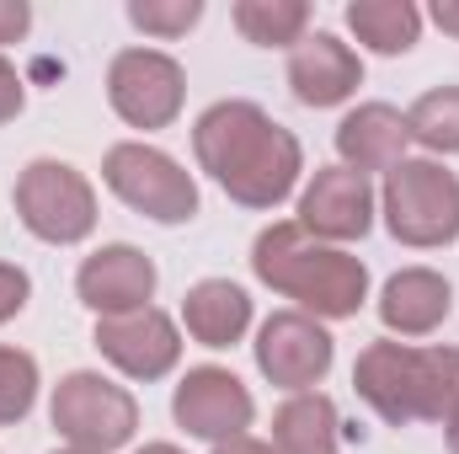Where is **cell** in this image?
Returning a JSON list of instances; mask_svg holds the SVG:
<instances>
[{
  "label": "cell",
  "mask_w": 459,
  "mask_h": 454,
  "mask_svg": "<svg viewBox=\"0 0 459 454\" xmlns=\"http://www.w3.org/2000/svg\"><path fill=\"white\" fill-rule=\"evenodd\" d=\"M193 155L246 209H278L299 188V171H305L299 139L273 113H262L256 102H240V97H225L198 113Z\"/></svg>",
  "instance_id": "obj_1"
},
{
  "label": "cell",
  "mask_w": 459,
  "mask_h": 454,
  "mask_svg": "<svg viewBox=\"0 0 459 454\" xmlns=\"http://www.w3.org/2000/svg\"><path fill=\"white\" fill-rule=\"evenodd\" d=\"M251 273L316 321H347L368 300V267L347 246L316 240L299 220H278L256 235Z\"/></svg>",
  "instance_id": "obj_2"
},
{
  "label": "cell",
  "mask_w": 459,
  "mask_h": 454,
  "mask_svg": "<svg viewBox=\"0 0 459 454\" xmlns=\"http://www.w3.org/2000/svg\"><path fill=\"white\" fill-rule=\"evenodd\" d=\"M352 390L390 423H449L459 406V347L368 342L352 363Z\"/></svg>",
  "instance_id": "obj_3"
},
{
  "label": "cell",
  "mask_w": 459,
  "mask_h": 454,
  "mask_svg": "<svg viewBox=\"0 0 459 454\" xmlns=\"http://www.w3.org/2000/svg\"><path fill=\"white\" fill-rule=\"evenodd\" d=\"M379 214L401 246H417V251L449 246L459 235V177L444 161H428V155L401 161L395 171H385Z\"/></svg>",
  "instance_id": "obj_4"
},
{
  "label": "cell",
  "mask_w": 459,
  "mask_h": 454,
  "mask_svg": "<svg viewBox=\"0 0 459 454\" xmlns=\"http://www.w3.org/2000/svg\"><path fill=\"white\" fill-rule=\"evenodd\" d=\"M11 198H16V220L48 246H81L97 230V193L86 171H75L70 161L54 155L27 161Z\"/></svg>",
  "instance_id": "obj_5"
},
{
  "label": "cell",
  "mask_w": 459,
  "mask_h": 454,
  "mask_svg": "<svg viewBox=\"0 0 459 454\" xmlns=\"http://www.w3.org/2000/svg\"><path fill=\"white\" fill-rule=\"evenodd\" d=\"M102 182L113 188L117 198L155 220V225H187L198 214V182L193 171H182L166 150L144 144V139H123L102 155Z\"/></svg>",
  "instance_id": "obj_6"
},
{
  "label": "cell",
  "mask_w": 459,
  "mask_h": 454,
  "mask_svg": "<svg viewBox=\"0 0 459 454\" xmlns=\"http://www.w3.org/2000/svg\"><path fill=\"white\" fill-rule=\"evenodd\" d=\"M48 417L59 428V439L70 450H91V454H113L134 439L139 428V401L108 380V374H91V369H75L54 385V401H48Z\"/></svg>",
  "instance_id": "obj_7"
},
{
  "label": "cell",
  "mask_w": 459,
  "mask_h": 454,
  "mask_svg": "<svg viewBox=\"0 0 459 454\" xmlns=\"http://www.w3.org/2000/svg\"><path fill=\"white\" fill-rule=\"evenodd\" d=\"M108 102L128 128H171L187 102V75L166 48H123L108 65Z\"/></svg>",
  "instance_id": "obj_8"
},
{
  "label": "cell",
  "mask_w": 459,
  "mask_h": 454,
  "mask_svg": "<svg viewBox=\"0 0 459 454\" xmlns=\"http://www.w3.org/2000/svg\"><path fill=\"white\" fill-rule=\"evenodd\" d=\"M256 369L262 380H273L278 390L299 396V390H316L326 374H332V358H337V342L332 332L305 316V310H273L256 332Z\"/></svg>",
  "instance_id": "obj_9"
},
{
  "label": "cell",
  "mask_w": 459,
  "mask_h": 454,
  "mask_svg": "<svg viewBox=\"0 0 459 454\" xmlns=\"http://www.w3.org/2000/svg\"><path fill=\"white\" fill-rule=\"evenodd\" d=\"M171 417L177 428H187L193 439H209V444H225V439H240L256 417V401L251 390L220 369V363H198L182 374L177 396H171Z\"/></svg>",
  "instance_id": "obj_10"
},
{
  "label": "cell",
  "mask_w": 459,
  "mask_h": 454,
  "mask_svg": "<svg viewBox=\"0 0 459 454\" xmlns=\"http://www.w3.org/2000/svg\"><path fill=\"white\" fill-rule=\"evenodd\" d=\"M91 342L102 347V358L123 369L128 380H166L182 358V332L166 310L144 305V310H128V316H97V332Z\"/></svg>",
  "instance_id": "obj_11"
},
{
  "label": "cell",
  "mask_w": 459,
  "mask_h": 454,
  "mask_svg": "<svg viewBox=\"0 0 459 454\" xmlns=\"http://www.w3.org/2000/svg\"><path fill=\"white\" fill-rule=\"evenodd\" d=\"M374 204L379 198H374L368 177H358L347 166H316V177L299 193V225L310 230L316 240L347 246V240H363L368 235Z\"/></svg>",
  "instance_id": "obj_12"
},
{
  "label": "cell",
  "mask_w": 459,
  "mask_h": 454,
  "mask_svg": "<svg viewBox=\"0 0 459 454\" xmlns=\"http://www.w3.org/2000/svg\"><path fill=\"white\" fill-rule=\"evenodd\" d=\"M75 294L86 310L97 316H128V310H144L155 300V262L139 251V246H102L81 262L75 273Z\"/></svg>",
  "instance_id": "obj_13"
},
{
  "label": "cell",
  "mask_w": 459,
  "mask_h": 454,
  "mask_svg": "<svg viewBox=\"0 0 459 454\" xmlns=\"http://www.w3.org/2000/svg\"><path fill=\"white\" fill-rule=\"evenodd\" d=\"M363 86V59L337 32H305L289 48V92L305 108H342Z\"/></svg>",
  "instance_id": "obj_14"
},
{
  "label": "cell",
  "mask_w": 459,
  "mask_h": 454,
  "mask_svg": "<svg viewBox=\"0 0 459 454\" xmlns=\"http://www.w3.org/2000/svg\"><path fill=\"white\" fill-rule=\"evenodd\" d=\"M449 310H455V289L433 267H401L379 289V321L395 337H428L449 321Z\"/></svg>",
  "instance_id": "obj_15"
},
{
  "label": "cell",
  "mask_w": 459,
  "mask_h": 454,
  "mask_svg": "<svg viewBox=\"0 0 459 454\" xmlns=\"http://www.w3.org/2000/svg\"><path fill=\"white\" fill-rule=\"evenodd\" d=\"M406 113H395L390 102H363L337 123V155L347 171L368 177V171H395L406 161Z\"/></svg>",
  "instance_id": "obj_16"
},
{
  "label": "cell",
  "mask_w": 459,
  "mask_h": 454,
  "mask_svg": "<svg viewBox=\"0 0 459 454\" xmlns=\"http://www.w3.org/2000/svg\"><path fill=\"white\" fill-rule=\"evenodd\" d=\"M182 321H187V337L204 347H235L251 332V294L230 278H204L187 289Z\"/></svg>",
  "instance_id": "obj_17"
},
{
  "label": "cell",
  "mask_w": 459,
  "mask_h": 454,
  "mask_svg": "<svg viewBox=\"0 0 459 454\" xmlns=\"http://www.w3.org/2000/svg\"><path fill=\"white\" fill-rule=\"evenodd\" d=\"M273 450L278 454H337L342 450V417L337 401L321 390H299L273 412Z\"/></svg>",
  "instance_id": "obj_18"
},
{
  "label": "cell",
  "mask_w": 459,
  "mask_h": 454,
  "mask_svg": "<svg viewBox=\"0 0 459 454\" xmlns=\"http://www.w3.org/2000/svg\"><path fill=\"white\" fill-rule=\"evenodd\" d=\"M347 27L374 54H411L417 38H422V11L411 0H352Z\"/></svg>",
  "instance_id": "obj_19"
},
{
  "label": "cell",
  "mask_w": 459,
  "mask_h": 454,
  "mask_svg": "<svg viewBox=\"0 0 459 454\" xmlns=\"http://www.w3.org/2000/svg\"><path fill=\"white\" fill-rule=\"evenodd\" d=\"M235 27L246 43L256 48H294L310 27V5L305 0H240L235 11Z\"/></svg>",
  "instance_id": "obj_20"
},
{
  "label": "cell",
  "mask_w": 459,
  "mask_h": 454,
  "mask_svg": "<svg viewBox=\"0 0 459 454\" xmlns=\"http://www.w3.org/2000/svg\"><path fill=\"white\" fill-rule=\"evenodd\" d=\"M406 134L433 150V155H459V86H433L406 108Z\"/></svg>",
  "instance_id": "obj_21"
},
{
  "label": "cell",
  "mask_w": 459,
  "mask_h": 454,
  "mask_svg": "<svg viewBox=\"0 0 459 454\" xmlns=\"http://www.w3.org/2000/svg\"><path fill=\"white\" fill-rule=\"evenodd\" d=\"M38 401V358L22 347H0V428L22 423Z\"/></svg>",
  "instance_id": "obj_22"
},
{
  "label": "cell",
  "mask_w": 459,
  "mask_h": 454,
  "mask_svg": "<svg viewBox=\"0 0 459 454\" xmlns=\"http://www.w3.org/2000/svg\"><path fill=\"white\" fill-rule=\"evenodd\" d=\"M198 16H204V0H128V22L144 38H166V43L198 27Z\"/></svg>",
  "instance_id": "obj_23"
},
{
  "label": "cell",
  "mask_w": 459,
  "mask_h": 454,
  "mask_svg": "<svg viewBox=\"0 0 459 454\" xmlns=\"http://www.w3.org/2000/svg\"><path fill=\"white\" fill-rule=\"evenodd\" d=\"M27 300H32V278H27L16 262H0V327H5L11 316H22Z\"/></svg>",
  "instance_id": "obj_24"
},
{
  "label": "cell",
  "mask_w": 459,
  "mask_h": 454,
  "mask_svg": "<svg viewBox=\"0 0 459 454\" xmlns=\"http://www.w3.org/2000/svg\"><path fill=\"white\" fill-rule=\"evenodd\" d=\"M27 108V92H22V70L11 65V59H0V123H11V118Z\"/></svg>",
  "instance_id": "obj_25"
},
{
  "label": "cell",
  "mask_w": 459,
  "mask_h": 454,
  "mask_svg": "<svg viewBox=\"0 0 459 454\" xmlns=\"http://www.w3.org/2000/svg\"><path fill=\"white\" fill-rule=\"evenodd\" d=\"M32 27V5L27 0H0V48L5 43H22Z\"/></svg>",
  "instance_id": "obj_26"
},
{
  "label": "cell",
  "mask_w": 459,
  "mask_h": 454,
  "mask_svg": "<svg viewBox=\"0 0 459 454\" xmlns=\"http://www.w3.org/2000/svg\"><path fill=\"white\" fill-rule=\"evenodd\" d=\"M214 454H278L267 439H251V433H240V439H225V444H214Z\"/></svg>",
  "instance_id": "obj_27"
},
{
  "label": "cell",
  "mask_w": 459,
  "mask_h": 454,
  "mask_svg": "<svg viewBox=\"0 0 459 454\" xmlns=\"http://www.w3.org/2000/svg\"><path fill=\"white\" fill-rule=\"evenodd\" d=\"M433 22H438L449 38H459V0H433Z\"/></svg>",
  "instance_id": "obj_28"
},
{
  "label": "cell",
  "mask_w": 459,
  "mask_h": 454,
  "mask_svg": "<svg viewBox=\"0 0 459 454\" xmlns=\"http://www.w3.org/2000/svg\"><path fill=\"white\" fill-rule=\"evenodd\" d=\"M444 428H449V450L459 454V406H455V417H449V423H444Z\"/></svg>",
  "instance_id": "obj_29"
},
{
  "label": "cell",
  "mask_w": 459,
  "mask_h": 454,
  "mask_svg": "<svg viewBox=\"0 0 459 454\" xmlns=\"http://www.w3.org/2000/svg\"><path fill=\"white\" fill-rule=\"evenodd\" d=\"M134 454H182L177 444H144V450H134Z\"/></svg>",
  "instance_id": "obj_30"
},
{
  "label": "cell",
  "mask_w": 459,
  "mask_h": 454,
  "mask_svg": "<svg viewBox=\"0 0 459 454\" xmlns=\"http://www.w3.org/2000/svg\"><path fill=\"white\" fill-rule=\"evenodd\" d=\"M54 454H91V450H70V444H65V450H54Z\"/></svg>",
  "instance_id": "obj_31"
}]
</instances>
